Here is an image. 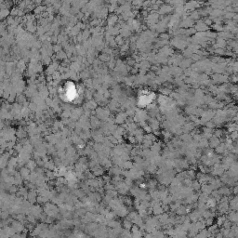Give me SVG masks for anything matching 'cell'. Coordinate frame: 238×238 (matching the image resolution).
<instances>
[{"instance_id": "1", "label": "cell", "mask_w": 238, "mask_h": 238, "mask_svg": "<svg viewBox=\"0 0 238 238\" xmlns=\"http://www.w3.org/2000/svg\"><path fill=\"white\" fill-rule=\"evenodd\" d=\"M78 97V90L76 89V86L69 81L65 83L62 89V98H64L65 100H74Z\"/></svg>"}]
</instances>
